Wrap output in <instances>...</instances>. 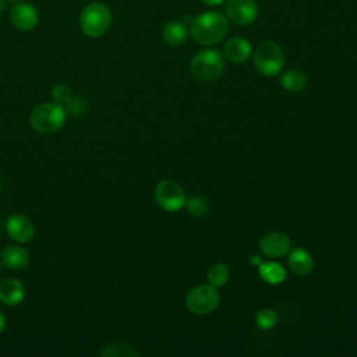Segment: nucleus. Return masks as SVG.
I'll list each match as a JSON object with an SVG mask.
<instances>
[{
	"mask_svg": "<svg viewBox=\"0 0 357 357\" xmlns=\"http://www.w3.org/2000/svg\"><path fill=\"white\" fill-rule=\"evenodd\" d=\"M29 252L21 245H8L1 252V262L11 271H21L29 264Z\"/></svg>",
	"mask_w": 357,
	"mask_h": 357,
	"instance_id": "2eb2a0df",
	"label": "nucleus"
},
{
	"mask_svg": "<svg viewBox=\"0 0 357 357\" xmlns=\"http://www.w3.org/2000/svg\"><path fill=\"white\" fill-rule=\"evenodd\" d=\"M251 52H252V47L250 42L240 36L229 39L223 46V56L236 64L247 61L251 56Z\"/></svg>",
	"mask_w": 357,
	"mask_h": 357,
	"instance_id": "f8f14e48",
	"label": "nucleus"
},
{
	"mask_svg": "<svg viewBox=\"0 0 357 357\" xmlns=\"http://www.w3.org/2000/svg\"><path fill=\"white\" fill-rule=\"evenodd\" d=\"M52 100L57 105H67L71 100V89L66 84H59L52 89Z\"/></svg>",
	"mask_w": 357,
	"mask_h": 357,
	"instance_id": "5701e85b",
	"label": "nucleus"
},
{
	"mask_svg": "<svg viewBox=\"0 0 357 357\" xmlns=\"http://www.w3.org/2000/svg\"><path fill=\"white\" fill-rule=\"evenodd\" d=\"M8 18L15 28L21 31H31L38 25L39 13L35 6L20 1L10 8Z\"/></svg>",
	"mask_w": 357,
	"mask_h": 357,
	"instance_id": "1a4fd4ad",
	"label": "nucleus"
},
{
	"mask_svg": "<svg viewBox=\"0 0 357 357\" xmlns=\"http://www.w3.org/2000/svg\"><path fill=\"white\" fill-rule=\"evenodd\" d=\"M287 265L290 271L298 276L308 275L314 268V258L305 248L297 247L289 252Z\"/></svg>",
	"mask_w": 357,
	"mask_h": 357,
	"instance_id": "ddd939ff",
	"label": "nucleus"
},
{
	"mask_svg": "<svg viewBox=\"0 0 357 357\" xmlns=\"http://www.w3.org/2000/svg\"><path fill=\"white\" fill-rule=\"evenodd\" d=\"M225 68V57L216 49H204L198 52L190 63V73L195 81L213 82Z\"/></svg>",
	"mask_w": 357,
	"mask_h": 357,
	"instance_id": "f03ea898",
	"label": "nucleus"
},
{
	"mask_svg": "<svg viewBox=\"0 0 357 357\" xmlns=\"http://www.w3.org/2000/svg\"><path fill=\"white\" fill-rule=\"evenodd\" d=\"M229 266L223 262H216L213 265H211V268L206 272V279L209 282V284L215 286V287H220L223 286L227 280H229Z\"/></svg>",
	"mask_w": 357,
	"mask_h": 357,
	"instance_id": "6ab92c4d",
	"label": "nucleus"
},
{
	"mask_svg": "<svg viewBox=\"0 0 357 357\" xmlns=\"http://www.w3.org/2000/svg\"><path fill=\"white\" fill-rule=\"evenodd\" d=\"M184 206H185L187 213L190 216H192V218H202L209 211L208 201L204 197H201V195H192L191 198L185 199Z\"/></svg>",
	"mask_w": 357,
	"mask_h": 357,
	"instance_id": "aec40b11",
	"label": "nucleus"
},
{
	"mask_svg": "<svg viewBox=\"0 0 357 357\" xmlns=\"http://www.w3.org/2000/svg\"><path fill=\"white\" fill-rule=\"evenodd\" d=\"M7 1H20V0H7Z\"/></svg>",
	"mask_w": 357,
	"mask_h": 357,
	"instance_id": "cd10ccee",
	"label": "nucleus"
},
{
	"mask_svg": "<svg viewBox=\"0 0 357 357\" xmlns=\"http://www.w3.org/2000/svg\"><path fill=\"white\" fill-rule=\"evenodd\" d=\"M185 199L187 197L183 187L172 178H165L155 187V201L162 209L167 212H176L181 209L185 204Z\"/></svg>",
	"mask_w": 357,
	"mask_h": 357,
	"instance_id": "0eeeda50",
	"label": "nucleus"
},
{
	"mask_svg": "<svg viewBox=\"0 0 357 357\" xmlns=\"http://www.w3.org/2000/svg\"><path fill=\"white\" fill-rule=\"evenodd\" d=\"M100 356H113V357H126V356H138V353L131 349L127 344H107L105 346V349L99 353Z\"/></svg>",
	"mask_w": 357,
	"mask_h": 357,
	"instance_id": "4be33fe9",
	"label": "nucleus"
},
{
	"mask_svg": "<svg viewBox=\"0 0 357 357\" xmlns=\"http://www.w3.org/2000/svg\"><path fill=\"white\" fill-rule=\"evenodd\" d=\"M220 296L212 284H198L188 290L185 305L195 315H208L219 305Z\"/></svg>",
	"mask_w": 357,
	"mask_h": 357,
	"instance_id": "423d86ee",
	"label": "nucleus"
},
{
	"mask_svg": "<svg viewBox=\"0 0 357 357\" xmlns=\"http://www.w3.org/2000/svg\"><path fill=\"white\" fill-rule=\"evenodd\" d=\"M255 70L265 75H278L284 64V56L280 46L273 40H262L254 50L252 56Z\"/></svg>",
	"mask_w": 357,
	"mask_h": 357,
	"instance_id": "20e7f679",
	"label": "nucleus"
},
{
	"mask_svg": "<svg viewBox=\"0 0 357 357\" xmlns=\"http://www.w3.org/2000/svg\"><path fill=\"white\" fill-rule=\"evenodd\" d=\"M258 273L261 279L269 284H279L286 279L284 268L275 261L261 262L258 265Z\"/></svg>",
	"mask_w": 357,
	"mask_h": 357,
	"instance_id": "f3484780",
	"label": "nucleus"
},
{
	"mask_svg": "<svg viewBox=\"0 0 357 357\" xmlns=\"http://www.w3.org/2000/svg\"><path fill=\"white\" fill-rule=\"evenodd\" d=\"M66 121V110L54 102L36 106L29 114V124L33 130L42 134L57 132Z\"/></svg>",
	"mask_w": 357,
	"mask_h": 357,
	"instance_id": "7ed1b4c3",
	"label": "nucleus"
},
{
	"mask_svg": "<svg viewBox=\"0 0 357 357\" xmlns=\"http://www.w3.org/2000/svg\"><path fill=\"white\" fill-rule=\"evenodd\" d=\"M4 328H6V317H4V314L0 311V333L4 331Z\"/></svg>",
	"mask_w": 357,
	"mask_h": 357,
	"instance_id": "393cba45",
	"label": "nucleus"
},
{
	"mask_svg": "<svg viewBox=\"0 0 357 357\" xmlns=\"http://www.w3.org/2000/svg\"><path fill=\"white\" fill-rule=\"evenodd\" d=\"M255 324L259 329L269 331L278 324V315L271 308H262L255 315Z\"/></svg>",
	"mask_w": 357,
	"mask_h": 357,
	"instance_id": "412c9836",
	"label": "nucleus"
},
{
	"mask_svg": "<svg viewBox=\"0 0 357 357\" xmlns=\"http://www.w3.org/2000/svg\"><path fill=\"white\" fill-rule=\"evenodd\" d=\"M229 31V20L218 11H206L195 17L190 24V35L199 45L220 42Z\"/></svg>",
	"mask_w": 357,
	"mask_h": 357,
	"instance_id": "f257e3e1",
	"label": "nucleus"
},
{
	"mask_svg": "<svg viewBox=\"0 0 357 357\" xmlns=\"http://www.w3.org/2000/svg\"><path fill=\"white\" fill-rule=\"evenodd\" d=\"M250 261H251L252 264H258V265L262 262V261H261V258H259L258 255H252V258H251Z\"/></svg>",
	"mask_w": 357,
	"mask_h": 357,
	"instance_id": "a878e982",
	"label": "nucleus"
},
{
	"mask_svg": "<svg viewBox=\"0 0 357 357\" xmlns=\"http://www.w3.org/2000/svg\"><path fill=\"white\" fill-rule=\"evenodd\" d=\"M291 248V243L287 234L282 231L266 233L259 240V250L269 258H280L286 255Z\"/></svg>",
	"mask_w": 357,
	"mask_h": 357,
	"instance_id": "9d476101",
	"label": "nucleus"
},
{
	"mask_svg": "<svg viewBox=\"0 0 357 357\" xmlns=\"http://www.w3.org/2000/svg\"><path fill=\"white\" fill-rule=\"evenodd\" d=\"M204 4H206V6H219V4H222V3H225L226 0H201Z\"/></svg>",
	"mask_w": 357,
	"mask_h": 357,
	"instance_id": "b1692460",
	"label": "nucleus"
},
{
	"mask_svg": "<svg viewBox=\"0 0 357 357\" xmlns=\"http://www.w3.org/2000/svg\"><path fill=\"white\" fill-rule=\"evenodd\" d=\"M6 230L10 238H13L17 243H28L29 240H32L35 234V226L32 220L21 213L11 215L7 219Z\"/></svg>",
	"mask_w": 357,
	"mask_h": 357,
	"instance_id": "9b49d317",
	"label": "nucleus"
},
{
	"mask_svg": "<svg viewBox=\"0 0 357 357\" xmlns=\"http://www.w3.org/2000/svg\"><path fill=\"white\" fill-rule=\"evenodd\" d=\"M280 85L287 92H300L307 85V77L300 70H286L280 75Z\"/></svg>",
	"mask_w": 357,
	"mask_h": 357,
	"instance_id": "a211bd4d",
	"label": "nucleus"
},
{
	"mask_svg": "<svg viewBox=\"0 0 357 357\" xmlns=\"http://www.w3.org/2000/svg\"><path fill=\"white\" fill-rule=\"evenodd\" d=\"M163 40L170 46H181L188 38V29L181 21H170L163 26Z\"/></svg>",
	"mask_w": 357,
	"mask_h": 357,
	"instance_id": "dca6fc26",
	"label": "nucleus"
},
{
	"mask_svg": "<svg viewBox=\"0 0 357 357\" xmlns=\"http://www.w3.org/2000/svg\"><path fill=\"white\" fill-rule=\"evenodd\" d=\"M25 297V287L24 284L14 279L7 278L0 283V301L6 305L14 307L18 305Z\"/></svg>",
	"mask_w": 357,
	"mask_h": 357,
	"instance_id": "4468645a",
	"label": "nucleus"
},
{
	"mask_svg": "<svg viewBox=\"0 0 357 357\" xmlns=\"http://www.w3.org/2000/svg\"><path fill=\"white\" fill-rule=\"evenodd\" d=\"M226 18L236 25H250L257 20L258 7L254 0H227Z\"/></svg>",
	"mask_w": 357,
	"mask_h": 357,
	"instance_id": "6e6552de",
	"label": "nucleus"
},
{
	"mask_svg": "<svg viewBox=\"0 0 357 357\" xmlns=\"http://www.w3.org/2000/svg\"><path fill=\"white\" fill-rule=\"evenodd\" d=\"M6 1H7V0H0V13L6 8Z\"/></svg>",
	"mask_w": 357,
	"mask_h": 357,
	"instance_id": "bb28decb",
	"label": "nucleus"
},
{
	"mask_svg": "<svg viewBox=\"0 0 357 357\" xmlns=\"http://www.w3.org/2000/svg\"><path fill=\"white\" fill-rule=\"evenodd\" d=\"M0 266H1V264H0ZM0 269H1V268H0Z\"/></svg>",
	"mask_w": 357,
	"mask_h": 357,
	"instance_id": "c85d7f7f",
	"label": "nucleus"
},
{
	"mask_svg": "<svg viewBox=\"0 0 357 357\" xmlns=\"http://www.w3.org/2000/svg\"><path fill=\"white\" fill-rule=\"evenodd\" d=\"M112 24V11L103 3L88 4L81 15L79 25L82 32L89 38H99L109 29Z\"/></svg>",
	"mask_w": 357,
	"mask_h": 357,
	"instance_id": "39448f33",
	"label": "nucleus"
}]
</instances>
